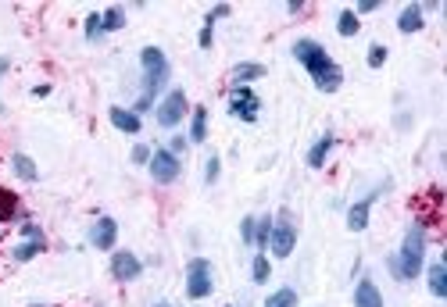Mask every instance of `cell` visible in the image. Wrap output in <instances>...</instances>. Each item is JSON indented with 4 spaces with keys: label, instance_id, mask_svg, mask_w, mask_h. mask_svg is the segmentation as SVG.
I'll return each instance as SVG.
<instances>
[{
    "label": "cell",
    "instance_id": "cell-19",
    "mask_svg": "<svg viewBox=\"0 0 447 307\" xmlns=\"http://www.w3.org/2000/svg\"><path fill=\"white\" fill-rule=\"evenodd\" d=\"M11 165H15V175L26 179V183H36V179H40V168L33 165V158H26V154H15Z\"/></svg>",
    "mask_w": 447,
    "mask_h": 307
},
{
    "label": "cell",
    "instance_id": "cell-30",
    "mask_svg": "<svg viewBox=\"0 0 447 307\" xmlns=\"http://www.w3.org/2000/svg\"><path fill=\"white\" fill-rule=\"evenodd\" d=\"M229 11H233L229 4H218V8H211V11H208V18H204V25H208V29H211V25H215L218 18H229Z\"/></svg>",
    "mask_w": 447,
    "mask_h": 307
},
{
    "label": "cell",
    "instance_id": "cell-9",
    "mask_svg": "<svg viewBox=\"0 0 447 307\" xmlns=\"http://www.w3.org/2000/svg\"><path fill=\"white\" fill-rule=\"evenodd\" d=\"M258 108H261V100L247 90V86H236L233 90V97H229V111L236 115V118H243V122H254L258 118Z\"/></svg>",
    "mask_w": 447,
    "mask_h": 307
},
{
    "label": "cell",
    "instance_id": "cell-12",
    "mask_svg": "<svg viewBox=\"0 0 447 307\" xmlns=\"http://www.w3.org/2000/svg\"><path fill=\"white\" fill-rule=\"evenodd\" d=\"M380 193H368L365 200H358L351 211H347V229H351V233H361V229L368 225V211H372V200H376Z\"/></svg>",
    "mask_w": 447,
    "mask_h": 307
},
{
    "label": "cell",
    "instance_id": "cell-20",
    "mask_svg": "<svg viewBox=\"0 0 447 307\" xmlns=\"http://www.w3.org/2000/svg\"><path fill=\"white\" fill-rule=\"evenodd\" d=\"M261 75H265V65H236L233 68V83L236 86H247V83L261 79Z\"/></svg>",
    "mask_w": 447,
    "mask_h": 307
},
{
    "label": "cell",
    "instance_id": "cell-27",
    "mask_svg": "<svg viewBox=\"0 0 447 307\" xmlns=\"http://www.w3.org/2000/svg\"><path fill=\"white\" fill-rule=\"evenodd\" d=\"M251 275H254V283H268V258H265V254H258V258H254Z\"/></svg>",
    "mask_w": 447,
    "mask_h": 307
},
{
    "label": "cell",
    "instance_id": "cell-31",
    "mask_svg": "<svg viewBox=\"0 0 447 307\" xmlns=\"http://www.w3.org/2000/svg\"><path fill=\"white\" fill-rule=\"evenodd\" d=\"M218 165H222V161H218V154H211V158H208V168H204V183H208V186L218 179Z\"/></svg>",
    "mask_w": 447,
    "mask_h": 307
},
{
    "label": "cell",
    "instance_id": "cell-29",
    "mask_svg": "<svg viewBox=\"0 0 447 307\" xmlns=\"http://www.w3.org/2000/svg\"><path fill=\"white\" fill-rule=\"evenodd\" d=\"M254 225H258V218H243L240 222V236H243L247 247H254Z\"/></svg>",
    "mask_w": 447,
    "mask_h": 307
},
{
    "label": "cell",
    "instance_id": "cell-10",
    "mask_svg": "<svg viewBox=\"0 0 447 307\" xmlns=\"http://www.w3.org/2000/svg\"><path fill=\"white\" fill-rule=\"evenodd\" d=\"M115 240H118V222H115V218H101V222L93 225L90 243H93L97 250H111V247H115Z\"/></svg>",
    "mask_w": 447,
    "mask_h": 307
},
{
    "label": "cell",
    "instance_id": "cell-26",
    "mask_svg": "<svg viewBox=\"0 0 447 307\" xmlns=\"http://www.w3.org/2000/svg\"><path fill=\"white\" fill-rule=\"evenodd\" d=\"M387 65V47L383 43H372L368 47V68H383Z\"/></svg>",
    "mask_w": 447,
    "mask_h": 307
},
{
    "label": "cell",
    "instance_id": "cell-39",
    "mask_svg": "<svg viewBox=\"0 0 447 307\" xmlns=\"http://www.w3.org/2000/svg\"><path fill=\"white\" fill-rule=\"evenodd\" d=\"M0 115H4V104H0Z\"/></svg>",
    "mask_w": 447,
    "mask_h": 307
},
{
    "label": "cell",
    "instance_id": "cell-23",
    "mask_svg": "<svg viewBox=\"0 0 447 307\" xmlns=\"http://www.w3.org/2000/svg\"><path fill=\"white\" fill-rule=\"evenodd\" d=\"M101 22H104V33H118L122 25H126V11H122V8H108L101 15Z\"/></svg>",
    "mask_w": 447,
    "mask_h": 307
},
{
    "label": "cell",
    "instance_id": "cell-7",
    "mask_svg": "<svg viewBox=\"0 0 447 307\" xmlns=\"http://www.w3.org/2000/svg\"><path fill=\"white\" fill-rule=\"evenodd\" d=\"M268 247H272V254H276V258H290V254H293V247H297V229L290 225L286 215L279 218V225H272Z\"/></svg>",
    "mask_w": 447,
    "mask_h": 307
},
{
    "label": "cell",
    "instance_id": "cell-38",
    "mask_svg": "<svg viewBox=\"0 0 447 307\" xmlns=\"http://www.w3.org/2000/svg\"><path fill=\"white\" fill-rule=\"evenodd\" d=\"M158 307H172V304H158Z\"/></svg>",
    "mask_w": 447,
    "mask_h": 307
},
{
    "label": "cell",
    "instance_id": "cell-3",
    "mask_svg": "<svg viewBox=\"0 0 447 307\" xmlns=\"http://www.w3.org/2000/svg\"><path fill=\"white\" fill-rule=\"evenodd\" d=\"M422 258H426V233H422L418 225H412L408 236H405L401 254H393V261H397V279H401V283H408V279H418Z\"/></svg>",
    "mask_w": 447,
    "mask_h": 307
},
{
    "label": "cell",
    "instance_id": "cell-2",
    "mask_svg": "<svg viewBox=\"0 0 447 307\" xmlns=\"http://www.w3.org/2000/svg\"><path fill=\"white\" fill-rule=\"evenodd\" d=\"M140 65H143V97L136 100V115L140 111H147L154 104V97H158V90H161V83L168 79V61H165V54L158 47H143V54H140Z\"/></svg>",
    "mask_w": 447,
    "mask_h": 307
},
{
    "label": "cell",
    "instance_id": "cell-32",
    "mask_svg": "<svg viewBox=\"0 0 447 307\" xmlns=\"http://www.w3.org/2000/svg\"><path fill=\"white\" fill-rule=\"evenodd\" d=\"M22 236H26V240H43V233H40L36 222H22Z\"/></svg>",
    "mask_w": 447,
    "mask_h": 307
},
{
    "label": "cell",
    "instance_id": "cell-34",
    "mask_svg": "<svg viewBox=\"0 0 447 307\" xmlns=\"http://www.w3.org/2000/svg\"><path fill=\"white\" fill-rule=\"evenodd\" d=\"M183 150H186V140H183V136H172V147H168V154H176V158H179Z\"/></svg>",
    "mask_w": 447,
    "mask_h": 307
},
{
    "label": "cell",
    "instance_id": "cell-6",
    "mask_svg": "<svg viewBox=\"0 0 447 307\" xmlns=\"http://www.w3.org/2000/svg\"><path fill=\"white\" fill-rule=\"evenodd\" d=\"M183 115H186V93L172 90L161 100V108H158V125H161V129H176V125L183 122Z\"/></svg>",
    "mask_w": 447,
    "mask_h": 307
},
{
    "label": "cell",
    "instance_id": "cell-15",
    "mask_svg": "<svg viewBox=\"0 0 447 307\" xmlns=\"http://www.w3.org/2000/svg\"><path fill=\"white\" fill-rule=\"evenodd\" d=\"M333 143H336V136H333V133H326V136H322V140H318V143L308 150V168H322V165H326V158H330Z\"/></svg>",
    "mask_w": 447,
    "mask_h": 307
},
{
    "label": "cell",
    "instance_id": "cell-21",
    "mask_svg": "<svg viewBox=\"0 0 447 307\" xmlns=\"http://www.w3.org/2000/svg\"><path fill=\"white\" fill-rule=\"evenodd\" d=\"M358 29H361L358 15H355V11H340V18H336V33H340V36H355Z\"/></svg>",
    "mask_w": 447,
    "mask_h": 307
},
{
    "label": "cell",
    "instance_id": "cell-28",
    "mask_svg": "<svg viewBox=\"0 0 447 307\" xmlns=\"http://www.w3.org/2000/svg\"><path fill=\"white\" fill-rule=\"evenodd\" d=\"M104 36V22H101V15H90L86 18V40H101Z\"/></svg>",
    "mask_w": 447,
    "mask_h": 307
},
{
    "label": "cell",
    "instance_id": "cell-18",
    "mask_svg": "<svg viewBox=\"0 0 447 307\" xmlns=\"http://www.w3.org/2000/svg\"><path fill=\"white\" fill-rule=\"evenodd\" d=\"M426 279H430V293H433V297H447V268H444L440 261L430 265Z\"/></svg>",
    "mask_w": 447,
    "mask_h": 307
},
{
    "label": "cell",
    "instance_id": "cell-36",
    "mask_svg": "<svg viewBox=\"0 0 447 307\" xmlns=\"http://www.w3.org/2000/svg\"><path fill=\"white\" fill-rule=\"evenodd\" d=\"M201 47H204V50L211 47V29H208V25H204V29H201Z\"/></svg>",
    "mask_w": 447,
    "mask_h": 307
},
{
    "label": "cell",
    "instance_id": "cell-22",
    "mask_svg": "<svg viewBox=\"0 0 447 307\" xmlns=\"http://www.w3.org/2000/svg\"><path fill=\"white\" fill-rule=\"evenodd\" d=\"M18 215V197L8 193V190H0V222H11Z\"/></svg>",
    "mask_w": 447,
    "mask_h": 307
},
{
    "label": "cell",
    "instance_id": "cell-13",
    "mask_svg": "<svg viewBox=\"0 0 447 307\" xmlns=\"http://www.w3.org/2000/svg\"><path fill=\"white\" fill-rule=\"evenodd\" d=\"M355 307H383V297L376 290V283L372 279H361L358 290H355Z\"/></svg>",
    "mask_w": 447,
    "mask_h": 307
},
{
    "label": "cell",
    "instance_id": "cell-5",
    "mask_svg": "<svg viewBox=\"0 0 447 307\" xmlns=\"http://www.w3.org/2000/svg\"><path fill=\"white\" fill-rule=\"evenodd\" d=\"M147 168H151L154 183H161V186L176 183V179H179V172H183L179 158H176V154H168V147H158V150H151V161H147Z\"/></svg>",
    "mask_w": 447,
    "mask_h": 307
},
{
    "label": "cell",
    "instance_id": "cell-14",
    "mask_svg": "<svg viewBox=\"0 0 447 307\" xmlns=\"http://www.w3.org/2000/svg\"><path fill=\"white\" fill-rule=\"evenodd\" d=\"M397 29H401L405 36L418 33V29H422V8H418V4H408L401 15H397Z\"/></svg>",
    "mask_w": 447,
    "mask_h": 307
},
{
    "label": "cell",
    "instance_id": "cell-1",
    "mask_svg": "<svg viewBox=\"0 0 447 307\" xmlns=\"http://www.w3.org/2000/svg\"><path fill=\"white\" fill-rule=\"evenodd\" d=\"M293 58L308 68V75L315 79V86H318L322 93L340 90L343 72L333 65V58H330V54H326V50H322L315 40H297V43H293Z\"/></svg>",
    "mask_w": 447,
    "mask_h": 307
},
{
    "label": "cell",
    "instance_id": "cell-35",
    "mask_svg": "<svg viewBox=\"0 0 447 307\" xmlns=\"http://www.w3.org/2000/svg\"><path fill=\"white\" fill-rule=\"evenodd\" d=\"M380 4H376V0H361V4H358V11L355 15H368V11H376Z\"/></svg>",
    "mask_w": 447,
    "mask_h": 307
},
{
    "label": "cell",
    "instance_id": "cell-4",
    "mask_svg": "<svg viewBox=\"0 0 447 307\" xmlns=\"http://www.w3.org/2000/svg\"><path fill=\"white\" fill-rule=\"evenodd\" d=\"M215 290V279H211V261L204 258H193L186 265V297L190 300H204Z\"/></svg>",
    "mask_w": 447,
    "mask_h": 307
},
{
    "label": "cell",
    "instance_id": "cell-37",
    "mask_svg": "<svg viewBox=\"0 0 447 307\" xmlns=\"http://www.w3.org/2000/svg\"><path fill=\"white\" fill-rule=\"evenodd\" d=\"M8 68H11V65H8V58H0V75H4Z\"/></svg>",
    "mask_w": 447,
    "mask_h": 307
},
{
    "label": "cell",
    "instance_id": "cell-33",
    "mask_svg": "<svg viewBox=\"0 0 447 307\" xmlns=\"http://www.w3.org/2000/svg\"><path fill=\"white\" fill-rule=\"evenodd\" d=\"M133 161L136 165H147V161H151V150H147V147H133Z\"/></svg>",
    "mask_w": 447,
    "mask_h": 307
},
{
    "label": "cell",
    "instance_id": "cell-8",
    "mask_svg": "<svg viewBox=\"0 0 447 307\" xmlns=\"http://www.w3.org/2000/svg\"><path fill=\"white\" fill-rule=\"evenodd\" d=\"M143 265L133 250H115L111 254V279H118V283H133V279H140Z\"/></svg>",
    "mask_w": 447,
    "mask_h": 307
},
{
    "label": "cell",
    "instance_id": "cell-16",
    "mask_svg": "<svg viewBox=\"0 0 447 307\" xmlns=\"http://www.w3.org/2000/svg\"><path fill=\"white\" fill-rule=\"evenodd\" d=\"M47 247V240H26V243H18L15 250H11V261H18V265H26V261H33L36 254Z\"/></svg>",
    "mask_w": 447,
    "mask_h": 307
},
{
    "label": "cell",
    "instance_id": "cell-25",
    "mask_svg": "<svg viewBox=\"0 0 447 307\" xmlns=\"http://www.w3.org/2000/svg\"><path fill=\"white\" fill-rule=\"evenodd\" d=\"M268 236H272V218H258V225H254V247H268Z\"/></svg>",
    "mask_w": 447,
    "mask_h": 307
},
{
    "label": "cell",
    "instance_id": "cell-17",
    "mask_svg": "<svg viewBox=\"0 0 447 307\" xmlns=\"http://www.w3.org/2000/svg\"><path fill=\"white\" fill-rule=\"evenodd\" d=\"M190 140H193V143H204V140H208V108H193Z\"/></svg>",
    "mask_w": 447,
    "mask_h": 307
},
{
    "label": "cell",
    "instance_id": "cell-24",
    "mask_svg": "<svg viewBox=\"0 0 447 307\" xmlns=\"http://www.w3.org/2000/svg\"><path fill=\"white\" fill-rule=\"evenodd\" d=\"M265 307H297V293L293 290H276V293L268 297Z\"/></svg>",
    "mask_w": 447,
    "mask_h": 307
},
{
    "label": "cell",
    "instance_id": "cell-11",
    "mask_svg": "<svg viewBox=\"0 0 447 307\" xmlns=\"http://www.w3.org/2000/svg\"><path fill=\"white\" fill-rule=\"evenodd\" d=\"M108 118H111V125L118 133H129V136H136L143 125H140V115L136 111H126V108H111L108 111Z\"/></svg>",
    "mask_w": 447,
    "mask_h": 307
}]
</instances>
